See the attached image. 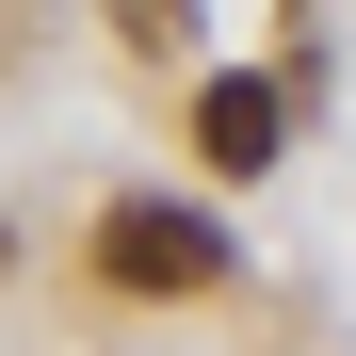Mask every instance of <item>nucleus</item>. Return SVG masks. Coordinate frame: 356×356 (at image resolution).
Masks as SVG:
<instances>
[{
  "label": "nucleus",
  "instance_id": "obj_1",
  "mask_svg": "<svg viewBox=\"0 0 356 356\" xmlns=\"http://www.w3.org/2000/svg\"><path fill=\"white\" fill-rule=\"evenodd\" d=\"M97 275L146 291V308H195V291H227V227L178 211V195H113L97 211Z\"/></svg>",
  "mask_w": 356,
  "mask_h": 356
},
{
  "label": "nucleus",
  "instance_id": "obj_2",
  "mask_svg": "<svg viewBox=\"0 0 356 356\" xmlns=\"http://www.w3.org/2000/svg\"><path fill=\"white\" fill-rule=\"evenodd\" d=\"M195 146H211V178H259V162L291 146V97H275V81H211V97H195Z\"/></svg>",
  "mask_w": 356,
  "mask_h": 356
}]
</instances>
